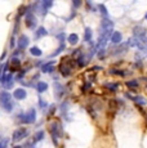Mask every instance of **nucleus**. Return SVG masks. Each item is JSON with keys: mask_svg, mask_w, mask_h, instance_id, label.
<instances>
[{"mask_svg": "<svg viewBox=\"0 0 147 148\" xmlns=\"http://www.w3.org/2000/svg\"><path fill=\"white\" fill-rule=\"evenodd\" d=\"M110 73H112V75H119V76H125L124 71H119V70H111Z\"/></svg>", "mask_w": 147, "mask_h": 148, "instance_id": "obj_26", "label": "nucleus"}, {"mask_svg": "<svg viewBox=\"0 0 147 148\" xmlns=\"http://www.w3.org/2000/svg\"><path fill=\"white\" fill-rule=\"evenodd\" d=\"M133 34H134V36L138 38L139 40H142V41L146 40V28H143L141 26H135L133 28Z\"/></svg>", "mask_w": 147, "mask_h": 148, "instance_id": "obj_6", "label": "nucleus"}, {"mask_svg": "<svg viewBox=\"0 0 147 148\" xmlns=\"http://www.w3.org/2000/svg\"><path fill=\"white\" fill-rule=\"evenodd\" d=\"M30 53L32 54L34 57H40V56H41V50L39 49L38 47H32V48H31V49H30Z\"/></svg>", "mask_w": 147, "mask_h": 148, "instance_id": "obj_21", "label": "nucleus"}, {"mask_svg": "<svg viewBox=\"0 0 147 148\" xmlns=\"http://www.w3.org/2000/svg\"><path fill=\"white\" fill-rule=\"evenodd\" d=\"M59 72H61L62 75L65 76V77H67V76L71 73V67L66 66L65 63H62V64H59Z\"/></svg>", "mask_w": 147, "mask_h": 148, "instance_id": "obj_14", "label": "nucleus"}, {"mask_svg": "<svg viewBox=\"0 0 147 148\" xmlns=\"http://www.w3.org/2000/svg\"><path fill=\"white\" fill-rule=\"evenodd\" d=\"M27 135H29V130L25 129V127H19V129H17L16 132L13 133V142L22 140V139H25Z\"/></svg>", "mask_w": 147, "mask_h": 148, "instance_id": "obj_4", "label": "nucleus"}, {"mask_svg": "<svg viewBox=\"0 0 147 148\" xmlns=\"http://www.w3.org/2000/svg\"><path fill=\"white\" fill-rule=\"evenodd\" d=\"M53 1L54 0H41V8H43V13L49 10L53 7Z\"/></svg>", "mask_w": 147, "mask_h": 148, "instance_id": "obj_15", "label": "nucleus"}, {"mask_svg": "<svg viewBox=\"0 0 147 148\" xmlns=\"http://www.w3.org/2000/svg\"><path fill=\"white\" fill-rule=\"evenodd\" d=\"M43 138H44V133H43V132L38 133V134L34 136V143H38V142H39V140H41Z\"/></svg>", "mask_w": 147, "mask_h": 148, "instance_id": "obj_25", "label": "nucleus"}, {"mask_svg": "<svg viewBox=\"0 0 147 148\" xmlns=\"http://www.w3.org/2000/svg\"><path fill=\"white\" fill-rule=\"evenodd\" d=\"M145 80V82H146V89H147V79H143Z\"/></svg>", "mask_w": 147, "mask_h": 148, "instance_id": "obj_30", "label": "nucleus"}, {"mask_svg": "<svg viewBox=\"0 0 147 148\" xmlns=\"http://www.w3.org/2000/svg\"><path fill=\"white\" fill-rule=\"evenodd\" d=\"M54 89H56V98L57 99H61L62 98V95H63V86H62L59 82L56 81L54 82Z\"/></svg>", "mask_w": 147, "mask_h": 148, "instance_id": "obj_11", "label": "nucleus"}, {"mask_svg": "<svg viewBox=\"0 0 147 148\" xmlns=\"http://www.w3.org/2000/svg\"><path fill=\"white\" fill-rule=\"evenodd\" d=\"M0 82H1L3 88L4 89H10V88L13 86V77L10 73H4V75L1 76V79H0Z\"/></svg>", "mask_w": 147, "mask_h": 148, "instance_id": "obj_5", "label": "nucleus"}, {"mask_svg": "<svg viewBox=\"0 0 147 148\" xmlns=\"http://www.w3.org/2000/svg\"><path fill=\"white\" fill-rule=\"evenodd\" d=\"M146 121H147V115H146Z\"/></svg>", "mask_w": 147, "mask_h": 148, "instance_id": "obj_33", "label": "nucleus"}, {"mask_svg": "<svg viewBox=\"0 0 147 148\" xmlns=\"http://www.w3.org/2000/svg\"><path fill=\"white\" fill-rule=\"evenodd\" d=\"M104 86H106L109 90H111V92H116L117 88H119V84H115V82H107V84H104Z\"/></svg>", "mask_w": 147, "mask_h": 148, "instance_id": "obj_20", "label": "nucleus"}, {"mask_svg": "<svg viewBox=\"0 0 147 148\" xmlns=\"http://www.w3.org/2000/svg\"><path fill=\"white\" fill-rule=\"evenodd\" d=\"M145 18H146V21H147V13H146V16H145Z\"/></svg>", "mask_w": 147, "mask_h": 148, "instance_id": "obj_32", "label": "nucleus"}, {"mask_svg": "<svg viewBox=\"0 0 147 148\" xmlns=\"http://www.w3.org/2000/svg\"><path fill=\"white\" fill-rule=\"evenodd\" d=\"M53 64H54V62L53 61H50V62H48V63H45L43 67H41V72H44V73H50V72H53L54 71V67H53Z\"/></svg>", "mask_w": 147, "mask_h": 148, "instance_id": "obj_13", "label": "nucleus"}, {"mask_svg": "<svg viewBox=\"0 0 147 148\" xmlns=\"http://www.w3.org/2000/svg\"><path fill=\"white\" fill-rule=\"evenodd\" d=\"M0 106L4 108V111H7V112H12L13 111V101L8 92L0 93Z\"/></svg>", "mask_w": 147, "mask_h": 148, "instance_id": "obj_1", "label": "nucleus"}, {"mask_svg": "<svg viewBox=\"0 0 147 148\" xmlns=\"http://www.w3.org/2000/svg\"><path fill=\"white\" fill-rule=\"evenodd\" d=\"M47 35H48V31L45 30L44 27H39L38 30H36V32H35L36 39H40V38H43V36H47Z\"/></svg>", "mask_w": 147, "mask_h": 148, "instance_id": "obj_16", "label": "nucleus"}, {"mask_svg": "<svg viewBox=\"0 0 147 148\" xmlns=\"http://www.w3.org/2000/svg\"><path fill=\"white\" fill-rule=\"evenodd\" d=\"M8 143H9V140L8 139H4V140H1L0 142V148H5L8 146Z\"/></svg>", "mask_w": 147, "mask_h": 148, "instance_id": "obj_28", "label": "nucleus"}, {"mask_svg": "<svg viewBox=\"0 0 147 148\" xmlns=\"http://www.w3.org/2000/svg\"><path fill=\"white\" fill-rule=\"evenodd\" d=\"M13 148H21V147H19V146H17V147H13Z\"/></svg>", "mask_w": 147, "mask_h": 148, "instance_id": "obj_31", "label": "nucleus"}, {"mask_svg": "<svg viewBox=\"0 0 147 148\" xmlns=\"http://www.w3.org/2000/svg\"><path fill=\"white\" fill-rule=\"evenodd\" d=\"M110 40H111V42H114V44H119V42H121V40H123V35L119 31H115V32H112Z\"/></svg>", "mask_w": 147, "mask_h": 148, "instance_id": "obj_12", "label": "nucleus"}, {"mask_svg": "<svg viewBox=\"0 0 147 148\" xmlns=\"http://www.w3.org/2000/svg\"><path fill=\"white\" fill-rule=\"evenodd\" d=\"M92 30H90L89 27H85V30H84V40L85 41H92Z\"/></svg>", "mask_w": 147, "mask_h": 148, "instance_id": "obj_19", "label": "nucleus"}, {"mask_svg": "<svg viewBox=\"0 0 147 148\" xmlns=\"http://www.w3.org/2000/svg\"><path fill=\"white\" fill-rule=\"evenodd\" d=\"M13 97H14L17 101H23V99H26V97H27V92L25 89H22V88H19V89L14 90Z\"/></svg>", "mask_w": 147, "mask_h": 148, "instance_id": "obj_8", "label": "nucleus"}, {"mask_svg": "<svg viewBox=\"0 0 147 148\" xmlns=\"http://www.w3.org/2000/svg\"><path fill=\"white\" fill-rule=\"evenodd\" d=\"M39 104H40V107H43V108L48 106V104H47V103H45V102L43 101V99H39Z\"/></svg>", "mask_w": 147, "mask_h": 148, "instance_id": "obj_29", "label": "nucleus"}, {"mask_svg": "<svg viewBox=\"0 0 147 148\" xmlns=\"http://www.w3.org/2000/svg\"><path fill=\"white\" fill-rule=\"evenodd\" d=\"M114 28V22L109 18V17H103L101 21V34L102 32H112Z\"/></svg>", "mask_w": 147, "mask_h": 148, "instance_id": "obj_3", "label": "nucleus"}, {"mask_svg": "<svg viewBox=\"0 0 147 148\" xmlns=\"http://www.w3.org/2000/svg\"><path fill=\"white\" fill-rule=\"evenodd\" d=\"M19 67V59L12 58V71H18Z\"/></svg>", "mask_w": 147, "mask_h": 148, "instance_id": "obj_23", "label": "nucleus"}, {"mask_svg": "<svg viewBox=\"0 0 147 148\" xmlns=\"http://www.w3.org/2000/svg\"><path fill=\"white\" fill-rule=\"evenodd\" d=\"M98 9H100V12L102 13V16H103V17H109V12H107L106 7H104L103 4H100V5H98Z\"/></svg>", "mask_w": 147, "mask_h": 148, "instance_id": "obj_24", "label": "nucleus"}, {"mask_svg": "<svg viewBox=\"0 0 147 148\" xmlns=\"http://www.w3.org/2000/svg\"><path fill=\"white\" fill-rule=\"evenodd\" d=\"M26 26L31 28V30H34L36 27V18L32 14V12H29L26 14Z\"/></svg>", "mask_w": 147, "mask_h": 148, "instance_id": "obj_7", "label": "nucleus"}, {"mask_svg": "<svg viewBox=\"0 0 147 148\" xmlns=\"http://www.w3.org/2000/svg\"><path fill=\"white\" fill-rule=\"evenodd\" d=\"M126 97H128V98H131L132 101H134L137 104H141V106H145V104H146V99L143 98V97H141V95H131V94H126Z\"/></svg>", "mask_w": 147, "mask_h": 148, "instance_id": "obj_10", "label": "nucleus"}, {"mask_svg": "<svg viewBox=\"0 0 147 148\" xmlns=\"http://www.w3.org/2000/svg\"><path fill=\"white\" fill-rule=\"evenodd\" d=\"M36 89H38V93H44L48 89V84L44 81H39L38 85H36Z\"/></svg>", "mask_w": 147, "mask_h": 148, "instance_id": "obj_17", "label": "nucleus"}, {"mask_svg": "<svg viewBox=\"0 0 147 148\" xmlns=\"http://www.w3.org/2000/svg\"><path fill=\"white\" fill-rule=\"evenodd\" d=\"M71 1H72V5H74V8H75V9L80 8V5H81V0H71Z\"/></svg>", "mask_w": 147, "mask_h": 148, "instance_id": "obj_27", "label": "nucleus"}, {"mask_svg": "<svg viewBox=\"0 0 147 148\" xmlns=\"http://www.w3.org/2000/svg\"><path fill=\"white\" fill-rule=\"evenodd\" d=\"M67 41L70 42V45H76L79 41V36L76 34H70V36L67 38Z\"/></svg>", "mask_w": 147, "mask_h": 148, "instance_id": "obj_18", "label": "nucleus"}, {"mask_svg": "<svg viewBox=\"0 0 147 148\" xmlns=\"http://www.w3.org/2000/svg\"><path fill=\"white\" fill-rule=\"evenodd\" d=\"M126 86H129L131 89H137L139 86V84H138L137 80H132V81H126Z\"/></svg>", "mask_w": 147, "mask_h": 148, "instance_id": "obj_22", "label": "nucleus"}, {"mask_svg": "<svg viewBox=\"0 0 147 148\" xmlns=\"http://www.w3.org/2000/svg\"><path fill=\"white\" fill-rule=\"evenodd\" d=\"M18 119H19V121L23 122V124H34V122L36 121V111L30 110L29 112L19 115Z\"/></svg>", "mask_w": 147, "mask_h": 148, "instance_id": "obj_2", "label": "nucleus"}, {"mask_svg": "<svg viewBox=\"0 0 147 148\" xmlns=\"http://www.w3.org/2000/svg\"><path fill=\"white\" fill-rule=\"evenodd\" d=\"M17 47H18V49H21V50L26 49V48L29 47V38L22 35L21 38L18 39V41H17Z\"/></svg>", "mask_w": 147, "mask_h": 148, "instance_id": "obj_9", "label": "nucleus"}]
</instances>
